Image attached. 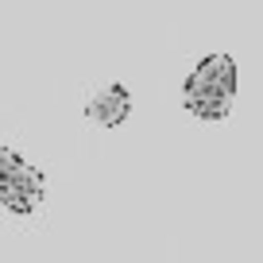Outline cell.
<instances>
[{"instance_id": "1", "label": "cell", "mask_w": 263, "mask_h": 263, "mask_svg": "<svg viewBox=\"0 0 263 263\" xmlns=\"http://www.w3.org/2000/svg\"><path fill=\"white\" fill-rule=\"evenodd\" d=\"M232 101H236L232 54H205L182 82V108L197 120H224Z\"/></svg>"}, {"instance_id": "2", "label": "cell", "mask_w": 263, "mask_h": 263, "mask_svg": "<svg viewBox=\"0 0 263 263\" xmlns=\"http://www.w3.org/2000/svg\"><path fill=\"white\" fill-rule=\"evenodd\" d=\"M43 194H47V182H43L39 166H31L16 147L0 151V201H4V209L27 217L43 205Z\"/></svg>"}, {"instance_id": "3", "label": "cell", "mask_w": 263, "mask_h": 263, "mask_svg": "<svg viewBox=\"0 0 263 263\" xmlns=\"http://www.w3.org/2000/svg\"><path fill=\"white\" fill-rule=\"evenodd\" d=\"M128 116H132V93L120 82H108L85 97V120L97 128H120Z\"/></svg>"}]
</instances>
